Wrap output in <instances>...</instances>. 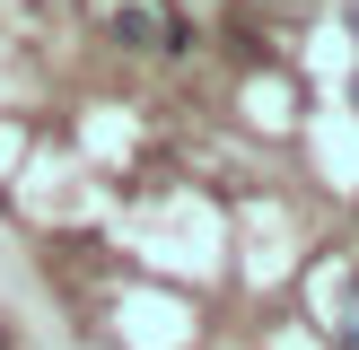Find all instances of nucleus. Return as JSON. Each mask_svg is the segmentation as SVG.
I'll list each match as a JSON object with an SVG mask.
<instances>
[{"instance_id":"nucleus-1","label":"nucleus","mask_w":359,"mask_h":350,"mask_svg":"<svg viewBox=\"0 0 359 350\" xmlns=\"http://www.w3.org/2000/svg\"><path fill=\"white\" fill-rule=\"evenodd\" d=\"M114 35H123V44H140V52H184V35H175V18L158 9V0H123Z\"/></svg>"},{"instance_id":"nucleus-2","label":"nucleus","mask_w":359,"mask_h":350,"mask_svg":"<svg viewBox=\"0 0 359 350\" xmlns=\"http://www.w3.org/2000/svg\"><path fill=\"white\" fill-rule=\"evenodd\" d=\"M351 35H359V9H351Z\"/></svg>"}]
</instances>
